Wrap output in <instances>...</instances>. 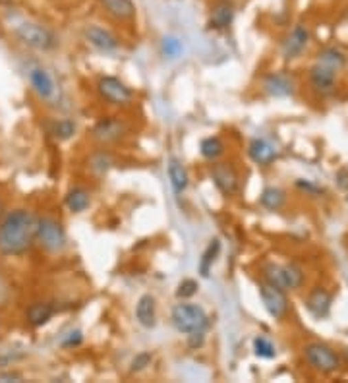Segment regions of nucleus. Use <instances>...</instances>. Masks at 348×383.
<instances>
[{
	"label": "nucleus",
	"instance_id": "f257e3e1",
	"mask_svg": "<svg viewBox=\"0 0 348 383\" xmlns=\"http://www.w3.org/2000/svg\"><path fill=\"white\" fill-rule=\"evenodd\" d=\"M37 219L30 209H14L0 219V254L23 256L37 240Z\"/></svg>",
	"mask_w": 348,
	"mask_h": 383
},
{
	"label": "nucleus",
	"instance_id": "f03ea898",
	"mask_svg": "<svg viewBox=\"0 0 348 383\" xmlns=\"http://www.w3.org/2000/svg\"><path fill=\"white\" fill-rule=\"evenodd\" d=\"M171 321H173L174 329L182 335H192V333H199L207 329L209 325V316L207 311L197 306V304H190V302H182L176 304L171 311Z\"/></svg>",
	"mask_w": 348,
	"mask_h": 383
},
{
	"label": "nucleus",
	"instance_id": "7ed1b4c3",
	"mask_svg": "<svg viewBox=\"0 0 348 383\" xmlns=\"http://www.w3.org/2000/svg\"><path fill=\"white\" fill-rule=\"evenodd\" d=\"M14 33L25 47H30L33 51L49 52L56 49V45H58L56 35L49 28H45L41 23H35V21H23L16 28Z\"/></svg>",
	"mask_w": 348,
	"mask_h": 383
},
{
	"label": "nucleus",
	"instance_id": "20e7f679",
	"mask_svg": "<svg viewBox=\"0 0 348 383\" xmlns=\"http://www.w3.org/2000/svg\"><path fill=\"white\" fill-rule=\"evenodd\" d=\"M37 240L43 248L52 254H58L66 248V232L56 219L41 217L37 219Z\"/></svg>",
	"mask_w": 348,
	"mask_h": 383
},
{
	"label": "nucleus",
	"instance_id": "39448f33",
	"mask_svg": "<svg viewBox=\"0 0 348 383\" xmlns=\"http://www.w3.org/2000/svg\"><path fill=\"white\" fill-rule=\"evenodd\" d=\"M263 277H265L267 283L275 285L285 292L300 289L302 283H304V273L296 265H275V263H271L263 270Z\"/></svg>",
	"mask_w": 348,
	"mask_h": 383
},
{
	"label": "nucleus",
	"instance_id": "423d86ee",
	"mask_svg": "<svg viewBox=\"0 0 348 383\" xmlns=\"http://www.w3.org/2000/svg\"><path fill=\"white\" fill-rule=\"evenodd\" d=\"M304 358H306V362L314 370H318L321 373L337 372L338 366H340L337 354L323 342H309V344H306L304 347Z\"/></svg>",
	"mask_w": 348,
	"mask_h": 383
},
{
	"label": "nucleus",
	"instance_id": "0eeeda50",
	"mask_svg": "<svg viewBox=\"0 0 348 383\" xmlns=\"http://www.w3.org/2000/svg\"><path fill=\"white\" fill-rule=\"evenodd\" d=\"M97 91H99V95H101L107 103L116 105V107H126V105L132 103L133 99L132 89L124 82H120L118 78H114V76H102V78H99Z\"/></svg>",
	"mask_w": 348,
	"mask_h": 383
},
{
	"label": "nucleus",
	"instance_id": "6e6552de",
	"mask_svg": "<svg viewBox=\"0 0 348 383\" xmlns=\"http://www.w3.org/2000/svg\"><path fill=\"white\" fill-rule=\"evenodd\" d=\"M259 296L263 302V308L267 310V314L275 320H283L287 316L288 310V300L285 290H281L271 283H259Z\"/></svg>",
	"mask_w": 348,
	"mask_h": 383
},
{
	"label": "nucleus",
	"instance_id": "1a4fd4ad",
	"mask_svg": "<svg viewBox=\"0 0 348 383\" xmlns=\"http://www.w3.org/2000/svg\"><path fill=\"white\" fill-rule=\"evenodd\" d=\"M28 78H30L31 87L33 91L39 95V99L51 103L56 99V94H58V87H56V82L52 78V74L43 68V66H31L28 70Z\"/></svg>",
	"mask_w": 348,
	"mask_h": 383
},
{
	"label": "nucleus",
	"instance_id": "9d476101",
	"mask_svg": "<svg viewBox=\"0 0 348 383\" xmlns=\"http://www.w3.org/2000/svg\"><path fill=\"white\" fill-rule=\"evenodd\" d=\"M83 37H85V41L89 43L93 49H97V51L101 52H114L118 51V47H120L118 37H116L111 30L102 28L99 23H89V25H85Z\"/></svg>",
	"mask_w": 348,
	"mask_h": 383
},
{
	"label": "nucleus",
	"instance_id": "9b49d317",
	"mask_svg": "<svg viewBox=\"0 0 348 383\" xmlns=\"http://www.w3.org/2000/svg\"><path fill=\"white\" fill-rule=\"evenodd\" d=\"M211 178L219 188L221 194L225 196H235L238 192V175H236L235 166L228 163H215L211 166Z\"/></svg>",
	"mask_w": 348,
	"mask_h": 383
},
{
	"label": "nucleus",
	"instance_id": "f8f14e48",
	"mask_svg": "<svg viewBox=\"0 0 348 383\" xmlns=\"http://www.w3.org/2000/svg\"><path fill=\"white\" fill-rule=\"evenodd\" d=\"M307 43H309V30L306 25L298 23L292 28V32L288 33L287 39L283 41V56L287 61H294L302 52L306 51Z\"/></svg>",
	"mask_w": 348,
	"mask_h": 383
},
{
	"label": "nucleus",
	"instance_id": "ddd939ff",
	"mask_svg": "<svg viewBox=\"0 0 348 383\" xmlns=\"http://www.w3.org/2000/svg\"><path fill=\"white\" fill-rule=\"evenodd\" d=\"M235 2L232 0H217L211 8V14H209V30H215V32H225L232 25L235 21Z\"/></svg>",
	"mask_w": 348,
	"mask_h": 383
},
{
	"label": "nucleus",
	"instance_id": "4468645a",
	"mask_svg": "<svg viewBox=\"0 0 348 383\" xmlns=\"http://www.w3.org/2000/svg\"><path fill=\"white\" fill-rule=\"evenodd\" d=\"M263 89L271 97H290L296 91V83H294L292 76L285 72H275L267 76L265 82H263Z\"/></svg>",
	"mask_w": 348,
	"mask_h": 383
},
{
	"label": "nucleus",
	"instance_id": "2eb2a0df",
	"mask_svg": "<svg viewBox=\"0 0 348 383\" xmlns=\"http://www.w3.org/2000/svg\"><path fill=\"white\" fill-rule=\"evenodd\" d=\"M248 155H250V159L256 165L269 166L279 157V151H276V147L269 140H265V138H256V140H252L250 145H248Z\"/></svg>",
	"mask_w": 348,
	"mask_h": 383
},
{
	"label": "nucleus",
	"instance_id": "dca6fc26",
	"mask_svg": "<svg viewBox=\"0 0 348 383\" xmlns=\"http://www.w3.org/2000/svg\"><path fill=\"white\" fill-rule=\"evenodd\" d=\"M126 134V126L116 118H102L93 128V138L101 144H113L118 142Z\"/></svg>",
	"mask_w": 348,
	"mask_h": 383
},
{
	"label": "nucleus",
	"instance_id": "f3484780",
	"mask_svg": "<svg viewBox=\"0 0 348 383\" xmlns=\"http://www.w3.org/2000/svg\"><path fill=\"white\" fill-rule=\"evenodd\" d=\"M99 4L105 14L116 21H132L138 14L133 0H99Z\"/></svg>",
	"mask_w": 348,
	"mask_h": 383
},
{
	"label": "nucleus",
	"instance_id": "a211bd4d",
	"mask_svg": "<svg viewBox=\"0 0 348 383\" xmlns=\"http://www.w3.org/2000/svg\"><path fill=\"white\" fill-rule=\"evenodd\" d=\"M309 80H312V85L316 87V91H319L321 95H329L335 91L337 72L318 63L309 72Z\"/></svg>",
	"mask_w": 348,
	"mask_h": 383
},
{
	"label": "nucleus",
	"instance_id": "6ab92c4d",
	"mask_svg": "<svg viewBox=\"0 0 348 383\" xmlns=\"http://www.w3.org/2000/svg\"><path fill=\"white\" fill-rule=\"evenodd\" d=\"M331 304H333V296L329 294L327 290L314 289L307 296L306 308L316 320H325L331 314Z\"/></svg>",
	"mask_w": 348,
	"mask_h": 383
},
{
	"label": "nucleus",
	"instance_id": "aec40b11",
	"mask_svg": "<svg viewBox=\"0 0 348 383\" xmlns=\"http://www.w3.org/2000/svg\"><path fill=\"white\" fill-rule=\"evenodd\" d=\"M135 320L145 329H153L157 325V300L151 294H144L135 304Z\"/></svg>",
	"mask_w": 348,
	"mask_h": 383
},
{
	"label": "nucleus",
	"instance_id": "412c9836",
	"mask_svg": "<svg viewBox=\"0 0 348 383\" xmlns=\"http://www.w3.org/2000/svg\"><path fill=\"white\" fill-rule=\"evenodd\" d=\"M166 171H168V180H171V186H173L174 194L176 196L184 194L186 188L190 184V176H188V171L182 165V161L176 159V157H171L168 159V165H166Z\"/></svg>",
	"mask_w": 348,
	"mask_h": 383
},
{
	"label": "nucleus",
	"instance_id": "4be33fe9",
	"mask_svg": "<svg viewBox=\"0 0 348 383\" xmlns=\"http://www.w3.org/2000/svg\"><path fill=\"white\" fill-rule=\"evenodd\" d=\"M64 201H66V208L70 209L72 213H83L91 206V194L83 186H74L68 190Z\"/></svg>",
	"mask_w": 348,
	"mask_h": 383
},
{
	"label": "nucleus",
	"instance_id": "5701e85b",
	"mask_svg": "<svg viewBox=\"0 0 348 383\" xmlns=\"http://www.w3.org/2000/svg\"><path fill=\"white\" fill-rule=\"evenodd\" d=\"M54 316V306L49 302H35L28 310V321L33 327H41Z\"/></svg>",
	"mask_w": 348,
	"mask_h": 383
},
{
	"label": "nucleus",
	"instance_id": "b1692460",
	"mask_svg": "<svg viewBox=\"0 0 348 383\" xmlns=\"http://www.w3.org/2000/svg\"><path fill=\"white\" fill-rule=\"evenodd\" d=\"M285 201H287L285 192H283L281 188L275 186L265 188V190L261 192V196H259V204L265 209H269V211H279V209L285 206Z\"/></svg>",
	"mask_w": 348,
	"mask_h": 383
},
{
	"label": "nucleus",
	"instance_id": "393cba45",
	"mask_svg": "<svg viewBox=\"0 0 348 383\" xmlns=\"http://www.w3.org/2000/svg\"><path fill=\"white\" fill-rule=\"evenodd\" d=\"M219 252H221V242L217 239L211 240L209 246L205 248L202 259H199V275H202L204 279H207V277L211 275L213 263H215L217 258H219Z\"/></svg>",
	"mask_w": 348,
	"mask_h": 383
},
{
	"label": "nucleus",
	"instance_id": "a878e982",
	"mask_svg": "<svg viewBox=\"0 0 348 383\" xmlns=\"http://www.w3.org/2000/svg\"><path fill=\"white\" fill-rule=\"evenodd\" d=\"M199 151H202V157L207 159V161H217L219 157L225 153V144L221 138L217 135H211V138H205L199 144Z\"/></svg>",
	"mask_w": 348,
	"mask_h": 383
},
{
	"label": "nucleus",
	"instance_id": "bb28decb",
	"mask_svg": "<svg viewBox=\"0 0 348 383\" xmlns=\"http://www.w3.org/2000/svg\"><path fill=\"white\" fill-rule=\"evenodd\" d=\"M319 64H323V66H327L331 70H342L345 68V64H347V56L342 54V52L338 51V49H325V51L319 52Z\"/></svg>",
	"mask_w": 348,
	"mask_h": 383
},
{
	"label": "nucleus",
	"instance_id": "cd10ccee",
	"mask_svg": "<svg viewBox=\"0 0 348 383\" xmlns=\"http://www.w3.org/2000/svg\"><path fill=\"white\" fill-rule=\"evenodd\" d=\"M51 134L54 140H58V142H66V140H70V138L76 134V122L70 120V118H61V120L52 122Z\"/></svg>",
	"mask_w": 348,
	"mask_h": 383
},
{
	"label": "nucleus",
	"instance_id": "c85d7f7f",
	"mask_svg": "<svg viewBox=\"0 0 348 383\" xmlns=\"http://www.w3.org/2000/svg\"><path fill=\"white\" fill-rule=\"evenodd\" d=\"M254 352L259 358H275L276 349L275 344L271 342V339H267L263 335H259L254 339Z\"/></svg>",
	"mask_w": 348,
	"mask_h": 383
},
{
	"label": "nucleus",
	"instance_id": "c756f323",
	"mask_svg": "<svg viewBox=\"0 0 348 383\" xmlns=\"http://www.w3.org/2000/svg\"><path fill=\"white\" fill-rule=\"evenodd\" d=\"M184 51V47H182V43L178 41L176 37H164L163 39V52L164 56H168V58H176V56H180Z\"/></svg>",
	"mask_w": 348,
	"mask_h": 383
},
{
	"label": "nucleus",
	"instance_id": "7c9ffc66",
	"mask_svg": "<svg viewBox=\"0 0 348 383\" xmlns=\"http://www.w3.org/2000/svg\"><path fill=\"white\" fill-rule=\"evenodd\" d=\"M197 281L194 279H184L180 285H178V289H176V296L178 298H182V300H188V298H192L195 292H197Z\"/></svg>",
	"mask_w": 348,
	"mask_h": 383
},
{
	"label": "nucleus",
	"instance_id": "2f4dec72",
	"mask_svg": "<svg viewBox=\"0 0 348 383\" xmlns=\"http://www.w3.org/2000/svg\"><path fill=\"white\" fill-rule=\"evenodd\" d=\"M151 360H153V356H151V352H140L135 358L132 360V372H142V370H145L149 364H151Z\"/></svg>",
	"mask_w": 348,
	"mask_h": 383
},
{
	"label": "nucleus",
	"instance_id": "473e14b6",
	"mask_svg": "<svg viewBox=\"0 0 348 383\" xmlns=\"http://www.w3.org/2000/svg\"><path fill=\"white\" fill-rule=\"evenodd\" d=\"M83 342V335L82 331H70L66 337H64V341H62V347H66V349H72V347H78V344H82Z\"/></svg>",
	"mask_w": 348,
	"mask_h": 383
},
{
	"label": "nucleus",
	"instance_id": "72a5a7b5",
	"mask_svg": "<svg viewBox=\"0 0 348 383\" xmlns=\"http://www.w3.org/2000/svg\"><path fill=\"white\" fill-rule=\"evenodd\" d=\"M0 382H21V375L16 372L0 373Z\"/></svg>",
	"mask_w": 348,
	"mask_h": 383
},
{
	"label": "nucleus",
	"instance_id": "f704fd0d",
	"mask_svg": "<svg viewBox=\"0 0 348 383\" xmlns=\"http://www.w3.org/2000/svg\"><path fill=\"white\" fill-rule=\"evenodd\" d=\"M296 186L298 188H302V190H307V192H319V188H316L314 184H309V182H306V180H298L296 182Z\"/></svg>",
	"mask_w": 348,
	"mask_h": 383
},
{
	"label": "nucleus",
	"instance_id": "c9c22d12",
	"mask_svg": "<svg viewBox=\"0 0 348 383\" xmlns=\"http://www.w3.org/2000/svg\"><path fill=\"white\" fill-rule=\"evenodd\" d=\"M2 211H4V206H2V201H0V215H2Z\"/></svg>",
	"mask_w": 348,
	"mask_h": 383
}]
</instances>
